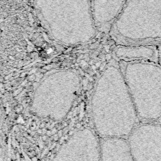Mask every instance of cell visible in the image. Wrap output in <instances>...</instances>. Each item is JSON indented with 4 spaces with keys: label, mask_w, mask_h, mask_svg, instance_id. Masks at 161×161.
I'll return each instance as SVG.
<instances>
[{
    "label": "cell",
    "mask_w": 161,
    "mask_h": 161,
    "mask_svg": "<svg viewBox=\"0 0 161 161\" xmlns=\"http://www.w3.org/2000/svg\"><path fill=\"white\" fill-rule=\"evenodd\" d=\"M94 131L102 138H127L139 118L119 64H109L99 77L91 100Z\"/></svg>",
    "instance_id": "1"
},
{
    "label": "cell",
    "mask_w": 161,
    "mask_h": 161,
    "mask_svg": "<svg viewBox=\"0 0 161 161\" xmlns=\"http://www.w3.org/2000/svg\"><path fill=\"white\" fill-rule=\"evenodd\" d=\"M43 27L65 45L87 43L96 35L91 0H33Z\"/></svg>",
    "instance_id": "2"
},
{
    "label": "cell",
    "mask_w": 161,
    "mask_h": 161,
    "mask_svg": "<svg viewBox=\"0 0 161 161\" xmlns=\"http://www.w3.org/2000/svg\"><path fill=\"white\" fill-rule=\"evenodd\" d=\"M109 31L118 45L161 44V0H126Z\"/></svg>",
    "instance_id": "3"
},
{
    "label": "cell",
    "mask_w": 161,
    "mask_h": 161,
    "mask_svg": "<svg viewBox=\"0 0 161 161\" xmlns=\"http://www.w3.org/2000/svg\"><path fill=\"white\" fill-rule=\"evenodd\" d=\"M139 119L152 123L161 118V66L144 61L118 62Z\"/></svg>",
    "instance_id": "4"
},
{
    "label": "cell",
    "mask_w": 161,
    "mask_h": 161,
    "mask_svg": "<svg viewBox=\"0 0 161 161\" xmlns=\"http://www.w3.org/2000/svg\"><path fill=\"white\" fill-rule=\"evenodd\" d=\"M79 86V77L74 71L52 72L37 87L33 97L32 111L41 118L52 120L63 119L73 106Z\"/></svg>",
    "instance_id": "5"
},
{
    "label": "cell",
    "mask_w": 161,
    "mask_h": 161,
    "mask_svg": "<svg viewBox=\"0 0 161 161\" xmlns=\"http://www.w3.org/2000/svg\"><path fill=\"white\" fill-rule=\"evenodd\" d=\"M52 161H101L97 133L89 128L75 131L60 147Z\"/></svg>",
    "instance_id": "6"
},
{
    "label": "cell",
    "mask_w": 161,
    "mask_h": 161,
    "mask_svg": "<svg viewBox=\"0 0 161 161\" xmlns=\"http://www.w3.org/2000/svg\"><path fill=\"white\" fill-rule=\"evenodd\" d=\"M126 140L134 161H161V125L138 124Z\"/></svg>",
    "instance_id": "7"
},
{
    "label": "cell",
    "mask_w": 161,
    "mask_h": 161,
    "mask_svg": "<svg viewBox=\"0 0 161 161\" xmlns=\"http://www.w3.org/2000/svg\"><path fill=\"white\" fill-rule=\"evenodd\" d=\"M126 0H91L93 18L96 27L112 25L123 9Z\"/></svg>",
    "instance_id": "8"
},
{
    "label": "cell",
    "mask_w": 161,
    "mask_h": 161,
    "mask_svg": "<svg viewBox=\"0 0 161 161\" xmlns=\"http://www.w3.org/2000/svg\"><path fill=\"white\" fill-rule=\"evenodd\" d=\"M114 53L118 61L158 62V49L155 45H118L114 48Z\"/></svg>",
    "instance_id": "9"
},
{
    "label": "cell",
    "mask_w": 161,
    "mask_h": 161,
    "mask_svg": "<svg viewBox=\"0 0 161 161\" xmlns=\"http://www.w3.org/2000/svg\"><path fill=\"white\" fill-rule=\"evenodd\" d=\"M100 143L101 161H134L126 138H104Z\"/></svg>",
    "instance_id": "10"
},
{
    "label": "cell",
    "mask_w": 161,
    "mask_h": 161,
    "mask_svg": "<svg viewBox=\"0 0 161 161\" xmlns=\"http://www.w3.org/2000/svg\"><path fill=\"white\" fill-rule=\"evenodd\" d=\"M158 62L160 64L159 65L161 66V46L158 49Z\"/></svg>",
    "instance_id": "11"
},
{
    "label": "cell",
    "mask_w": 161,
    "mask_h": 161,
    "mask_svg": "<svg viewBox=\"0 0 161 161\" xmlns=\"http://www.w3.org/2000/svg\"><path fill=\"white\" fill-rule=\"evenodd\" d=\"M106 57V58L108 60H111V55L109 54V53H108Z\"/></svg>",
    "instance_id": "12"
}]
</instances>
